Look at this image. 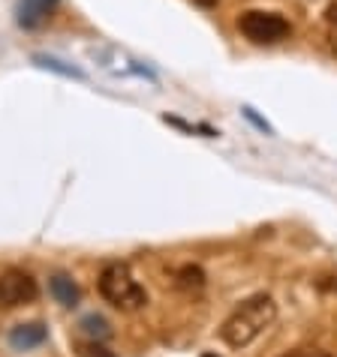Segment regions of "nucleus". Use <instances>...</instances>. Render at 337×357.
I'll list each match as a JSON object with an SVG mask.
<instances>
[{"mask_svg": "<svg viewBox=\"0 0 337 357\" xmlns=\"http://www.w3.org/2000/svg\"><path fill=\"white\" fill-rule=\"evenodd\" d=\"M277 319V303L268 294H253L241 301L229 312V319L220 324V340L229 345V349H247L253 340L268 331Z\"/></svg>", "mask_w": 337, "mask_h": 357, "instance_id": "f257e3e1", "label": "nucleus"}, {"mask_svg": "<svg viewBox=\"0 0 337 357\" xmlns=\"http://www.w3.org/2000/svg\"><path fill=\"white\" fill-rule=\"evenodd\" d=\"M96 289H100L103 301L112 303L115 310L121 312H133V310H142L148 303V291L133 280L130 267L127 264H106L100 280H96Z\"/></svg>", "mask_w": 337, "mask_h": 357, "instance_id": "f03ea898", "label": "nucleus"}, {"mask_svg": "<svg viewBox=\"0 0 337 357\" xmlns=\"http://www.w3.org/2000/svg\"><path fill=\"white\" fill-rule=\"evenodd\" d=\"M238 31H241L253 45H274L289 39L292 24L277 13H262V9H247L238 15Z\"/></svg>", "mask_w": 337, "mask_h": 357, "instance_id": "7ed1b4c3", "label": "nucleus"}, {"mask_svg": "<svg viewBox=\"0 0 337 357\" xmlns=\"http://www.w3.org/2000/svg\"><path fill=\"white\" fill-rule=\"evenodd\" d=\"M36 294H39V285L27 271L9 267V271L0 273V310H13V306L34 303Z\"/></svg>", "mask_w": 337, "mask_h": 357, "instance_id": "20e7f679", "label": "nucleus"}, {"mask_svg": "<svg viewBox=\"0 0 337 357\" xmlns=\"http://www.w3.org/2000/svg\"><path fill=\"white\" fill-rule=\"evenodd\" d=\"M48 340V327L45 324H18L13 333H9V345L18 351H27V349H36V345H43Z\"/></svg>", "mask_w": 337, "mask_h": 357, "instance_id": "39448f33", "label": "nucleus"}, {"mask_svg": "<svg viewBox=\"0 0 337 357\" xmlns=\"http://www.w3.org/2000/svg\"><path fill=\"white\" fill-rule=\"evenodd\" d=\"M52 3L55 0H18V24L22 27H39L48 18V13H52Z\"/></svg>", "mask_w": 337, "mask_h": 357, "instance_id": "423d86ee", "label": "nucleus"}, {"mask_svg": "<svg viewBox=\"0 0 337 357\" xmlns=\"http://www.w3.org/2000/svg\"><path fill=\"white\" fill-rule=\"evenodd\" d=\"M48 289H52L55 294V301L61 303V306H76L78 303V297H82V291H78V285L69 280L66 273H57L52 276V282H48Z\"/></svg>", "mask_w": 337, "mask_h": 357, "instance_id": "0eeeda50", "label": "nucleus"}, {"mask_svg": "<svg viewBox=\"0 0 337 357\" xmlns=\"http://www.w3.org/2000/svg\"><path fill=\"white\" fill-rule=\"evenodd\" d=\"M175 285L178 289H184V291L202 289L205 285V271L202 267H196V264H184L181 271H178V276H175Z\"/></svg>", "mask_w": 337, "mask_h": 357, "instance_id": "6e6552de", "label": "nucleus"}, {"mask_svg": "<svg viewBox=\"0 0 337 357\" xmlns=\"http://www.w3.org/2000/svg\"><path fill=\"white\" fill-rule=\"evenodd\" d=\"M78 327H82L91 340H100V342L112 336V327H108V321L103 319V315H85V319L78 321Z\"/></svg>", "mask_w": 337, "mask_h": 357, "instance_id": "1a4fd4ad", "label": "nucleus"}, {"mask_svg": "<svg viewBox=\"0 0 337 357\" xmlns=\"http://www.w3.org/2000/svg\"><path fill=\"white\" fill-rule=\"evenodd\" d=\"M76 354L78 357H117L115 351H108L100 340H82V342H76Z\"/></svg>", "mask_w": 337, "mask_h": 357, "instance_id": "9d476101", "label": "nucleus"}, {"mask_svg": "<svg viewBox=\"0 0 337 357\" xmlns=\"http://www.w3.org/2000/svg\"><path fill=\"white\" fill-rule=\"evenodd\" d=\"M36 63L39 66H45V69H55V73H64V75H73V78H85L78 69H69V66H61V61H52V57H36Z\"/></svg>", "mask_w": 337, "mask_h": 357, "instance_id": "9b49d317", "label": "nucleus"}, {"mask_svg": "<svg viewBox=\"0 0 337 357\" xmlns=\"http://www.w3.org/2000/svg\"><path fill=\"white\" fill-rule=\"evenodd\" d=\"M325 24H329V43L337 52V3L329 6V13H325Z\"/></svg>", "mask_w": 337, "mask_h": 357, "instance_id": "f8f14e48", "label": "nucleus"}, {"mask_svg": "<svg viewBox=\"0 0 337 357\" xmlns=\"http://www.w3.org/2000/svg\"><path fill=\"white\" fill-rule=\"evenodd\" d=\"M280 357H331V354L322 351V349H292V351H286Z\"/></svg>", "mask_w": 337, "mask_h": 357, "instance_id": "ddd939ff", "label": "nucleus"}, {"mask_svg": "<svg viewBox=\"0 0 337 357\" xmlns=\"http://www.w3.org/2000/svg\"><path fill=\"white\" fill-rule=\"evenodd\" d=\"M244 114H247V117H250V121H253L256 126H259V130H262V132H271V126H268V123H265V121H259V117H256V114H253V108H244Z\"/></svg>", "mask_w": 337, "mask_h": 357, "instance_id": "4468645a", "label": "nucleus"}, {"mask_svg": "<svg viewBox=\"0 0 337 357\" xmlns=\"http://www.w3.org/2000/svg\"><path fill=\"white\" fill-rule=\"evenodd\" d=\"M196 3H199L202 9H211V6H217V0H196Z\"/></svg>", "mask_w": 337, "mask_h": 357, "instance_id": "2eb2a0df", "label": "nucleus"}, {"mask_svg": "<svg viewBox=\"0 0 337 357\" xmlns=\"http://www.w3.org/2000/svg\"><path fill=\"white\" fill-rule=\"evenodd\" d=\"M202 357H217V354H211V351H208V354H202Z\"/></svg>", "mask_w": 337, "mask_h": 357, "instance_id": "dca6fc26", "label": "nucleus"}]
</instances>
